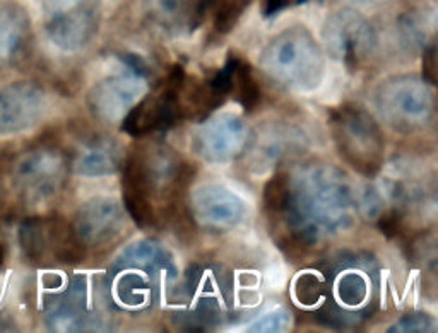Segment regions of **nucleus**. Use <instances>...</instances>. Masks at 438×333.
<instances>
[{"label": "nucleus", "instance_id": "nucleus-9", "mask_svg": "<svg viewBox=\"0 0 438 333\" xmlns=\"http://www.w3.org/2000/svg\"><path fill=\"white\" fill-rule=\"evenodd\" d=\"M289 204V176L286 173H278L267 181L264 190L265 211L272 215L281 214Z\"/></svg>", "mask_w": 438, "mask_h": 333}, {"label": "nucleus", "instance_id": "nucleus-3", "mask_svg": "<svg viewBox=\"0 0 438 333\" xmlns=\"http://www.w3.org/2000/svg\"><path fill=\"white\" fill-rule=\"evenodd\" d=\"M45 92L34 82L19 81L0 88V135H14L36 125L45 113Z\"/></svg>", "mask_w": 438, "mask_h": 333}, {"label": "nucleus", "instance_id": "nucleus-17", "mask_svg": "<svg viewBox=\"0 0 438 333\" xmlns=\"http://www.w3.org/2000/svg\"><path fill=\"white\" fill-rule=\"evenodd\" d=\"M288 5V0H267V3H265V16L271 17V16H276L278 12H281L284 7Z\"/></svg>", "mask_w": 438, "mask_h": 333}, {"label": "nucleus", "instance_id": "nucleus-1", "mask_svg": "<svg viewBox=\"0 0 438 333\" xmlns=\"http://www.w3.org/2000/svg\"><path fill=\"white\" fill-rule=\"evenodd\" d=\"M67 166V157L57 147H31L14 163L10 174L12 188L26 204H41L60 190Z\"/></svg>", "mask_w": 438, "mask_h": 333}, {"label": "nucleus", "instance_id": "nucleus-2", "mask_svg": "<svg viewBox=\"0 0 438 333\" xmlns=\"http://www.w3.org/2000/svg\"><path fill=\"white\" fill-rule=\"evenodd\" d=\"M23 255L36 265L79 263L84 258V245L74 228L60 217H31L19 228Z\"/></svg>", "mask_w": 438, "mask_h": 333}, {"label": "nucleus", "instance_id": "nucleus-4", "mask_svg": "<svg viewBox=\"0 0 438 333\" xmlns=\"http://www.w3.org/2000/svg\"><path fill=\"white\" fill-rule=\"evenodd\" d=\"M93 10L86 0H50L45 27L57 46L74 50L82 46L93 33Z\"/></svg>", "mask_w": 438, "mask_h": 333}, {"label": "nucleus", "instance_id": "nucleus-5", "mask_svg": "<svg viewBox=\"0 0 438 333\" xmlns=\"http://www.w3.org/2000/svg\"><path fill=\"white\" fill-rule=\"evenodd\" d=\"M123 187V202L141 228H149L156 222V215L153 211V202H151V191H153V176L147 166L146 159L141 152H132L127 159L125 168H123L122 176Z\"/></svg>", "mask_w": 438, "mask_h": 333}, {"label": "nucleus", "instance_id": "nucleus-13", "mask_svg": "<svg viewBox=\"0 0 438 333\" xmlns=\"http://www.w3.org/2000/svg\"><path fill=\"white\" fill-rule=\"evenodd\" d=\"M432 318L428 315H408V317L402 318L398 323V327H392L391 332H426L430 330V327L426 325H432Z\"/></svg>", "mask_w": 438, "mask_h": 333}, {"label": "nucleus", "instance_id": "nucleus-10", "mask_svg": "<svg viewBox=\"0 0 438 333\" xmlns=\"http://www.w3.org/2000/svg\"><path fill=\"white\" fill-rule=\"evenodd\" d=\"M247 3L248 0H226V2L219 7L218 14H216V19H215L216 31L221 34L228 33V31L234 26V23L238 21L240 14L243 12Z\"/></svg>", "mask_w": 438, "mask_h": 333}, {"label": "nucleus", "instance_id": "nucleus-15", "mask_svg": "<svg viewBox=\"0 0 438 333\" xmlns=\"http://www.w3.org/2000/svg\"><path fill=\"white\" fill-rule=\"evenodd\" d=\"M380 231L384 232L389 238H396L398 235H401L402 231V221L399 217V214H387L382 217L380 221Z\"/></svg>", "mask_w": 438, "mask_h": 333}, {"label": "nucleus", "instance_id": "nucleus-16", "mask_svg": "<svg viewBox=\"0 0 438 333\" xmlns=\"http://www.w3.org/2000/svg\"><path fill=\"white\" fill-rule=\"evenodd\" d=\"M281 325H284V320H282L281 313H271L269 317L262 318L260 321L255 323V327L252 330H260V332H272V330H279Z\"/></svg>", "mask_w": 438, "mask_h": 333}, {"label": "nucleus", "instance_id": "nucleus-6", "mask_svg": "<svg viewBox=\"0 0 438 333\" xmlns=\"http://www.w3.org/2000/svg\"><path fill=\"white\" fill-rule=\"evenodd\" d=\"M31 50V27L26 14L12 5H0V70L24 62Z\"/></svg>", "mask_w": 438, "mask_h": 333}, {"label": "nucleus", "instance_id": "nucleus-12", "mask_svg": "<svg viewBox=\"0 0 438 333\" xmlns=\"http://www.w3.org/2000/svg\"><path fill=\"white\" fill-rule=\"evenodd\" d=\"M296 294L303 304H312L322 294V284L313 274H303L296 284Z\"/></svg>", "mask_w": 438, "mask_h": 333}, {"label": "nucleus", "instance_id": "nucleus-11", "mask_svg": "<svg viewBox=\"0 0 438 333\" xmlns=\"http://www.w3.org/2000/svg\"><path fill=\"white\" fill-rule=\"evenodd\" d=\"M339 296L346 304H358L367 296V284L356 274H348L343 277L339 286Z\"/></svg>", "mask_w": 438, "mask_h": 333}, {"label": "nucleus", "instance_id": "nucleus-14", "mask_svg": "<svg viewBox=\"0 0 438 333\" xmlns=\"http://www.w3.org/2000/svg\"><path fill=\"white\" fill-rule=\"evenodd\" d=\"M423 77L430 84H437V53L435 48H428L423 55Z\"/></svg>", "mask_w": 438, "mask_h": 333}, {"label": "nucleus", "instance_id": "nucleus-8", "mask_svg": "<svg viewBox=\"0 0 438 333\" xmlns=\"http://www.w3.org/2000/svg\"><path fill=\"white\" fill-rule=\"evenodd\" d=\"M233 89H236V101L247 111H254L260 101V89L252 75L250 65L238 60L233 74Z\"/></svg>", "mask_w": 438, "mask_h": 333}, {"label": "nucleus", "instance_id": "nucleus-18", "mask_svg": "<svg viewBox=\"0 0 438 333\" xmlns=\"http://www.w3.org/2000/svg\"><path fill=\"white\" fill-rule=\"evenodd\" d=\"M296 2H298V3H305L306 0H296Z\"/></svg>", "mask_w": 438, "mask_h": 333}, {"label": "nucleus", "instance_id": "nucleus-7", "mask_svg": "<svg viewBox=\"0 0 438 333\" xmlns=\"http://www.w3.org/2000/svg\"><path fill=\"white\" fill-rule=\"evenodd\" d=\"M106 147L99 140L84 144L74 159V166L79 173L84 176H103L115 170L117 161L113 159L112 152L106 150Z\"/></svg>", "mask_w": 438, "mask_h": 333}]
</instances>
